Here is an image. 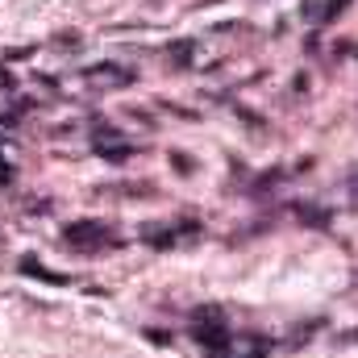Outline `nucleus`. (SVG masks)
<instances>
[{
	"label": "nucleus",
	"mask_w": 358,
	"mask_h": 358,
	"mask_svg": "<svg viewBox=\"0 0 358 358\" xmlns=\"http://www.w3.org/2000/svg\"><path fill=\"white\" fill-rule=\"evenodd\" d=\"M192 338H196L213 358L229 350V329H225V317H221L217 308H196V317H192Z\"/></svg>",
	"instance_id": "1"
},
{
	"label": "nucleus",
	"mask_w": 358,
	"mask_h": 358,
	"mask_svg": "<svg viewBox=\"0 0 358 358\" xmlns=\"http://www.w3.org/2000/svg\"><path fill=\"white\" fill-rule=\"evenodd\" d=\"M225 358V355H221ZM238 358H267V342H250V350H242Z\"/></svg>",
	"instance_id": "7"
},
{
	"label": "nucleus",
	"mask_w": 358,
	"mask_h": 358,
	"mask_svg": "<svg viewBox=\"0 0 358 358\" xmlns=\"http://www.w3.org/2000/svg\"><path fill=\"white\" fill-rule=\"evenodd\" d=\"M183 229V225H179ZM179 229H167V225H146L142 229V242H150L155 250H171L176 246V238H179Z\"/></svg>",
	"instance_id": "4"
},
{
	"label": "nucleus",
	"mask_w": 358,
	"mask_h": 358,
	"mask_svg": "<svg viewBox=\"0 0 358 358\" xmlns=\"http://www.w3.org/2000/svg\"><path fill=\"white\" fill-rule=\"evenodd\" d=\"M84 80H92V84H134V71L117 67V63H100V67H88Z\"/></svg>",
	"instance_id": "3"
},
{
	"label": "nucleus",
	"mask_w": 358,
	"mask_h": 358,
	"mask_svg": "<svg viewBox=\"0 0 358 358\" xmlns=\"http://www.w3.org/2000/svg\"><path fill=\"white\" fill-rule=\"evenodd\" d=\"M171 167H176V171H183V176H187V171H196V163H192L187 155H171Z\"/></svg>",
	"instance_id": "8"
},
{
	"label": "nucleus",
	"mask_w": 358,
	"mask_h": 358,
	"mask_svg": "<svg viewBox=\"0 0 358 358\" xmlns=\"http://www.w3.org/2000/svg\"><path fill=\"white\" fill-rule=\"evenodd\" d=\"M167 59H171V67H187L192 63V42H171L167 46Z\"/></svg>",
	"instance_id": "6"
},
{
	"label": "nucleus",
	"mask_w": 358,
	"mask_h": 358,
	"mask_svg": "<svg viewBox=\"0 0 358 358\" xmlns=\"http://www.w3.org/2000/svg\"><path fill=\"white\" fill-rule=\"evenodd\" d=\"M8 176H13V171H8V163H0V187L8 183Z\"/></svg>",
	"instance_id": "10"
},
{
	"label": "nucleus",
	"mask_w": 358,
	"mask_h": 358,
	"mask_svg": "<svg viewBox=\"0 0 358 358\" xmlns=\"http://www.w3.org/2000/svg\"><path fill=\"white\" fill-rule=\"evenodd\" d=\"M63 242H67L71 250H80V255H96V250L113 246L117 238H113V229H108L104 221H76V225L63 229Z\"/></svg>",
	"instance_id": "2"
},
{
	"label": "nucleus",
	"mask_w": 358,
	"mask_h": 358,
	"mask_svg": "<svg viewBox=\"0 0 358 358\" xmlns=\"http://www.w3.org/2000/svg\"><path fill=\"white\" fill-rule=\"evenodd\" d=\"M21 271H29V275H38L42 283H67L63 275H55V271H46V267H42L38 259H21Z\"/></svg>",
	"instance_id": "5"
},
{
	"label": "nucleus",
	"mask_w": 358,
	"mask_h": 358,
	"mask_svg": "<svg viewBox=\"0 0 358 358\" xmlns=\"http://www.w3.org/2000/svg\"><path fill=\"white\" fill-rule=\"evenodd\" d=\"M146 338H150L155 346H167V334H163V329H146Z\"/></svg>",
	"instance_id": "9"
}]
</instances>
